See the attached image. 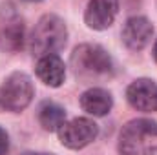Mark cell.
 <instances>
[{"label": "cell", "instance_id": "obj_1", "mask_svg": "<svg viewBox=\"0 0 157 155\" xmlns=\"http://www.w3.org/2000/svg\"><path fill=\"white\" fill-rule=\"evenodd\" d=\"M121 155H157V122L137 119L124 126L119 139Z\"/></svg>", "mask_w": 157, "mask_h": 155}, {"label": "cell", "instance_id": "obj_2", "mask_svg": "<svg viewBox=\"0 0 157 155\" xmlns=\"http://www.w3.org/2000/svg\"><path fill=\"white\" fill-rule=\"evenodd\" d=\"M68 39L66 24L55 15H44L31 35V51L39 57L57 55Z\"/></svg>", "mask_w": 157, "mask_h": 155}, {"label": "cell", "instance_id": "obj_3", "mask_svg": "<svg viewBox=\"0 0 157 155\" xmlns=\"http://www.w3.org/2000/svg\"><path fill=\"white\" fill-rule=\"evenodd\" d=\"M35 97V88L26 73L15 71L0 86V110L4 112H22L31 104Z\"/></svg>", "mask_w": 157, "mask_h": 155}, {"label": "cell", "instance_id": "obj_4", "mask_svg": "<svg viewBox=\"0 0 157 155\" xmlns=\"http://www.w3.org/2000/svg\"><path fill=\"white\" fill-rule=\"evenodd\" d=\"M71 64L75 68V73L84 78L104 77L112 73V59L97 44H82L75 47Z\"/></svg>", "mask_w": 157, "mask_h": 155}, {"label": "cell", "instance_id": "obj_5", "mask_svg": "<svg viewBox=\"0 0 157 155\" xmlns=\"http://www.w3.org/2000/svg\"><path fill=\"white\" fill-rule=\"evenodd\" d=\"M59 139L60 142L70 148V150H80L84 146H88L90 142H93L99 135V126L86 117H77L71 120H66L59 130Z\"/></svg>", "mask_w": 157, "mask_h": 155}, {"label": "cell", "instance_id": "obj_6", "mask_svg": "<svg viewBox=\"0 0 157 155\" xmlns=\"http://www.w3.org/2000/svg\"><path fill=\"white\" fill-rule=\"evenodd\" d=\"M126 99L137 112H157V84L150 78H137L128 86Z\"/></svg>", "mask_w": 157, "mask_h": 155}, {"label": "cell", "instance_id": "obj_7", "mask_svg": "<svg viewBox=\"0 0 157 155\" xmlns=\"http://www.w3.org/2000/svg\"><path fill=\"white\" fill-rule=\"evenodd\" d=\"M119 11V0H90L84 20L91 29H108Z\"/></svg>", "mask_w": 157, "mask_h": 155}, {"label": "cell", "instance_id": "obj_8", "mask_svg": "<svg viewBox=\"0 0 157 155\" xmlns=\"http://www.w3.org/2000/svg\"><path fill=\"white\" fill-rule=\"evenodd\" d=\"M152 33H154V28H152L148 18H144V17H132L124 24L122 40H124V44L130 49L139 51L144 46H148V42L152 39Z\"/></svg>", "mask_w": 157, "mask_h": 155}, {"label": "cell", "instance_id": "obj_9", "mask_svg": "<svg viewBox=\"0 0 157 155\" xmlns=\"http://www.w3.org/2000/svg\"><path fill=\"white\" fill-rule=\"evenodd\" d=\"M37 75L46 86L59 88L66 77V66L59 55H46L37 62Z\"/></svg>", "mask_w": 157, "mask_h": 155}, {"label": "cell", "instance_id": "obj_10", "mask_svg": "<svg viewBox=\"0 0 157 155\" xmlns=\"http://www.w3.org/2000/svg\"><path fill=\"white\" fill-rule=\"evenodd\" d=\"M80 106L90 115L102 117L106 113H110V110L113 106V99H112V95L106 89L91 88V89H88V91H84L80 95Z\"/></svg>", "mask_w": 157, "mask_h": 155}, {"label": "cell", "instance_id": "obj_11", "mask_svg": "<svg viewBox=\"0 0 157 155\" xmlns=\"http://www.w3.org/2000/svg\"><path fill=\"white\" fill-rule=\"evenodd\" d=\"M24 44V24L18 17L6 18L0 26V49L17 51Z\"/></svg>", "mask_w": 157, "mask_h": 155}, {"label": "cell", "instance_id": "obj_12", "mask_svg": "<svg viewBox=\"0 0 157 155\" xmlns=\"http://www.w3.org/2000/svg\"><path fill=\"white\" fill-rule=\"evenodd\" d=\"M39 120H40V126L46 131H57L66 122V112L59 104L46 102L39 112Z\"/></svg>", "mask_w": 157, "mask_h": 155}, {"label": "cell", "instance_id": "obj_13", "mask_svg": "<svg viewBox=\"0 0 157 155\" xmlns=\"http://www.w3.org/2000/svg\"><path fill=\"white\" fill-rule=\"evenodd\" d=\"M9 150V137L4 128H0V155H6Z\"/></svg>", "mask_w": 157, "mask_h": 155}, {"label": "cell", "instance_id": "obj_14", "mask_svg": "<svg viewBox=\"0 0 157 155\" xmlns=\"http://www.w3.org/2000/svg\"><path fill=\"white\" fill-rule=\"evenodd\" d=\"M154 59H155V62H157V40H155V44H154Z\"/></svg>", "mask_w": 157, "mask_h": 155}, {"label": "cell", "instance_id": "obj_15", "mask_svg": "<svg viewBox=\"0 0 157 155\" xmlns=\"http://www.w3.org/2000/svg\"><path fill=\"white\" fill-rule=\"evenodd\" d=\"M28 2H40V0H28Z\"/></svg>", "mask_w": 157, "mask_h": 155}, {"label": "cell", "instance_id": "obj_16", "mask_svg": "<svg viewBox=\"0 0 157 155\" xmlns=\"http://www.w3.org/2000/svg\"><path fill=\"white\" fill-rule=\"evenodd\" d=\"M44 155H53V153H44Z\"/></svg>", "mask_w": 157, "mask_h": 155}]
</instances>
